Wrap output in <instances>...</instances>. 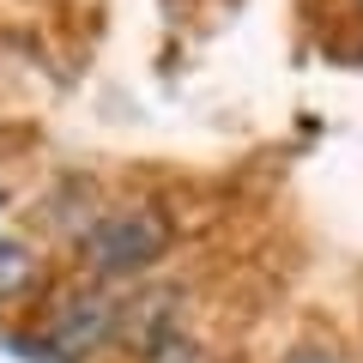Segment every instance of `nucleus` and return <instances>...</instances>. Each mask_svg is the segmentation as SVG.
<instances>
[{
    "label": "nucleus",
    "instance_id": "f257e3e1",
    "mask_svg": "<svg viewBox=\"0 0 363 363\" xmlns=\"http://www.w3.org/2000/svg\"><path fill=\"white\" fill-rule=\"evenodd\" d=\"M169 248V212L152 200H128L91 218V230L79 236V267L91 279H133Z\"/></svg>",
    "mask_w": 363,
    "mask_h": 363
},
{
    "label": "nucleus",
    "instance_id": "f03ea898",
    "mask_svg": "<svg viewBox=\"0 0 363 363\" xmlns=\"http://www.w3.org/2000/svg\"><path fill=\"white\" fill-rule=\"evenodd\" d=\"M43 339H49V351L61 363H85L97 345L121 339V303L104 285H79L55 303V315L43 321Z\"/></svg>",
    "mask_w": 363,
    "mask_h": 363
},
{
    "label": "nucleus",
    "instance_id": "7ed1b4c3",
    "mask_svg": "<svg viewBox=\"0 0 363 363\" xmlns=\"http://www.w3.org/2000/svg\"><path fill=\"white\" fill-rule=\"evenodd\" d=\"M37 279H43L37 248H30L18 230H0V297H25Z\"/></svg>",
    "mask_w": 363,
    "mask_h": 363
},
{
    "label": "nucleus",
    "instance_id": "20e7f679",
    "mask_svg": "<svg viewBox=\"0 0 363 363\" xmlns=\"http://www.w3.org/2000/svg\"><path fill=\"white\" fill-rule=\"evenodd\" d=\"M285 363H339V357H327V351H315V345H303V351H291Z\"/></svg>",
    "mask_w": 363,
    "mask_h": 363
},
{
    "label": "nucleus",
    "instance_id": "39448f33",
    "mask_svg": "<svg viewBox=\"0 0 363 363\" xmlns=\"http://www.w3.org/2000/svg\"><path fill=\"white\" fill-rule=\"evenodd\" d=\"M0 206H6V182H0Z\"/></svg>",
    "mask_w": 363,
    "mask_h": 363
},
{
    "label": "nucleus",
    "instance_id": "423d86ee",
    "mask_svg": "<svg viewBox=\"0 0 363 363\" xmlns=\"http://www.w3.org/2000/svg\"><path fill=\"white\" fill-rule=\"evenodd\" d=\"M357 13H363V0H357Z\"/></svg>",
    "mask_w": 363,
    "mask_h": 363
}]
</instances>
